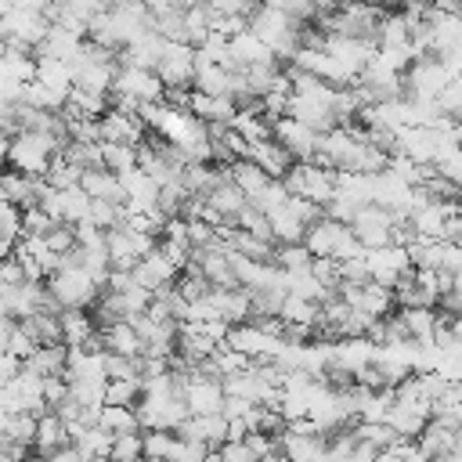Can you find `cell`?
<instances>
[{"mask_svg":"<svg viewBox=\"0 0 462 462\" xmlns=\"http://www.w3.org/2000/svg\"><path fill=\"white\" fill-rule=\"evenodd\" d=\"M47 462H83V455H79L72 444H65V448H58L54 455H47Z\"/></svg>","mask_w":462,"mask_h":462,"instance_id":"54","label":"cell"},{"mask_svg":"<svg viewBox=\"0 0 462 462\" xmlns=\"http://www.w3.org/2000/svg\"><path fill=\"white\" fill-rule=\"evenodd\" d=\"M365 267H368V282L393 289V285L411 271V260H408V249H401V245H383V249H368V253H365Z\"/></svg>","mask_w":462,"mask_h":462,"instance_id":"11","label":"cell"},{"mask_svg":"<svg viewBox=\"0 0 462 462\" xmlns=\"http://www.w3.org/2000/svg\"><path fill=\"white\" fill-rule=\"evenodd\" d=\"M119 213H123V206H112V202H90L83 224H90V227H97V231H112V227L119 224Z\"/></svg>","mask_w":462,"mask_h":462,"instance_id":"42","label":"cell"},{"mask_svg":"<svg viewBox=\"0 0 462 462\" xmlns=\"http://www.w3.org/2000/svg\"><path fill=\"white\" fill-rule=\"evenodd\" d=\"M47 292L54 296L58 310H90L101 296V289L79 271V267H65V271H54L47 278Z\"/></svg>","mask_w":462,"mask_h":462,"instance_id":"5","label":"cell"},{"mask_svg":"<svg viewBox=\"0 0 462 462\" xmlns=\"http://www.w3.org/2000/svg\"><path fill=\"white\" fill-rule=\"evenodd\" d=\"M0 235L22 238V209L11 206V202H4V199H0Z\"/></svg>","mask_w":462,"mask_h":462,"instance_id":"48","label":"cell"},{"mask_svg":"<svg viewBox=\"0 0 462 462\" xmlns=\"http://www.w3.org/2000/svg\"><path fill=\"white\" fill-rule=\"evenodd\" d=\"M206 455H209V448H206V444L177 437V440H173V451H170V458H166V462H206Z\"/></svg>","mask_w":462,"mask_h":462,"instance_id":"46","label":"cell"},{"mask_svg":"<svg viewBox=\"0 0 462 462\" xmlns=\"http://www.w3.org/2000/svg\"><path fill=\"white\" fill-rule=\"evenodd\" d=\"M278 321H282V325H310V328H318L321 310H318L314 303H307V300L285 296V303H282V310H278Z\"/></svg>","mask_w":462,"mask_h":462,"instance_id":"33","label":"cell"},{"mask_svg":"<svg viewBox=\"0 0 462 462\" xmlns=\"http://www.w3.org/2000/svg\"><path fill=\"white\" fill-rule=\"evenodd\" d=\"M437 108H440V116L444 119H462V76L458 79H451L440 94H437Z\"/></svg>","mask_w":462,"mask_h":462,"instance_id":"41","label":"cell"},{"mask_svg":"<svg viewBox=\"0 0 462 462\" xmlns=\"http://www.w3.org/2000/svg\"><path fill=\"white\" fill-rule=\"evenodd\" d=\"M65 444H69L65 422H61L54 411L36 415V440H32V455L47 458V455H54V451H58V448H65Z\"/></svg>","mask_w":462,"mask_h":462,"instance_id":"23","label":"cell"},{"mask_svg":"<svg viewBox=\"0 0 462 462\" xmlns=\"http://www.w3.org/2000/svg\"><path fill=\"white\" fill-rule=\"evenodd\" d=\"M79 188L87 191L90 202H112V206H123V202H126V195H123V188H119V177L108 173L105 166H97V170H83Z\"/></svg>","mask_w":462,"mask_h":462,"instance_id":"18","label":"cell"},{"mask_svg":"<svg viewBox=\"0 0 462 462\" xmlns=\"http://www.w3.org/2000/svg\"><path fill=\"white\" fill-rule=\"evenodd\" d=\"M0 285H25V271H22L18 256H11V260L0 263Z\"/></svg>","mask_w":462,"mask_h":462,"instance_id":"52","label":"cell"},{"mask_svg":"<svg viewBox=\"0 0 462 462\" xmlns=\"http://www.w3.org/2000/svg\"><path fill=\"white\" fill-rule=\"evenodd\" d=\"M206 206H209L224 224H231V227H235V217H238V209L245 206V195H242L231 180H224V184H217V188L206 195Z\"/></svg>","mask_w":462,"mask_h":462,"instance_id":"27","label":"cell"},{"mask_svg":"<svg viewBox=\"0 0 462 462\" xmlns=\"http://www.w3.org/2000/svg\"><path fill=\"white\" fill-rule=\"evenodd\" d=\"M101 166L108 173H126L137 166V148H126V144H101Z\"/></svg>","mask_w":462,"mask_h":462,"instance_id":"35","label":"cell"},{"mask_svg":"<svg viewBox=\"0 0 462 462\" xmlns=\"http://www.w3.org/2000/svg\"><path fill=\"white\" fill-rule=\"evenodd\" d=\"M0 437L18 448V451H32V440H36V415H7Z\"/></svg>","mask_w":462,"mask_h":462,"instance_id":"31","label":"cell"},{"mask_svg":"<svg viewBox=\"0 0 462 462\" xmlns=\"http://www.w3.org/2000/svg\"><path fill=\"white\" fill-rule=\"evenodd\" d=\"M97 336H101V346H105L108 354H119V357H144V343H141V336L134 332L130 321H116V325L101 328Z\"/></svg>","mask_w":462,"mask_h":462,"instance_id":"21","label":"cell"},{"mask_svg":"<svg viewBox=\"0 0 462 462\" xmlns=\"http://www.w3.org/2000/svg\"><path fill=\"white\" fill-rule=\"evenodd\" d=\"M209 40V11L206 4H188L184 7V43L191 51H199Z\"/></svg>","mask_w":462,"mask_h":462,"instance_id":"32","label":"cell"},{"mask_svg":"<svg viewBox=\"0 0 462 462\" xmlns=\"http://www.w3.org/2000/svg\"><path fill=\"white\" fill-rule=\"evenodd\" d=\"M141 458H144V440H141V433H123V437H112L108 462H141Z\"/></svg>","mask_w":462,"mask_h":462,"instance_id":"39","label":"cell"},{"mask_svg":"<svg viewBox=\"0 0 462 462\" xmlns=\"http://www.w3.org/2000/svg\"><path fill=\"white\" fill-rule=\"evenodd\" d=\"M108 94L134 97L137 105H159V101H162V83H159V76H155V72H148V69H130V65H119Z\"/></svg>","mask_w":462,"mask_h":462,"instance_id":"10","label":"cell"},{"mask_svg":"<svg viewBox=\"0 0 462 462\" xmlns=\"http://www.w3.org/2000/svg\"><path fill=\"white\" fill-rule=\"evenodd\" d=\"M36 83L54 90L58 97H69L72 90V72L65 61H51V58H36Z\"/></svg>","mask_w":462,"mask_h":462,"instance_id":"30","label":"cell"},{"mask_svg":"<svg viewBox=\"0 0 462 462\" xmlns=\"http://www.w3.org/2000/svg\"><path fill=\"white\" fill-rule=\"evenodd\" d=\"M217 451H220V458H224V462H256L242 440H224Z\"/></svg>","mask_w":462,"mask_h":462,"instance_id":"51","label":"cell"},{"mask_svg":"<svg viewBox=\"0 0 462 462\" xmlns=\"http://www.w3.org/2000/svg\"><path fill=\"white\" fill-rule=\"evenodd\" d=\"M141 141H144V123L137 116H123V112L108 108L97 119V144H126V148H137Z\"/></svg>","mask_w":462,"mask_h":462,"instance_id":"13","label":"cell"},{"mask_svg":"<svg viewBox=\"0 0 462 462\" xmlns=\"http://www.w3.org/2000/svg\"><path fill=\"white\" fill-rule=\"evenodd\" d=\"M54 227H58V220H54L47 209H40V206L22 209V238H43V235H51Z\"/></svg>","mask_w":462,"mask_h":462,"instance_id":"37","label":"cell"},{"mask_svg":"<svg viewBox=\"0 0 462 462\" xmlns=\"http://www.w3.org/2000/svg\"><path fill=\"white\" fill-rule=\"evenodd\" d=\"M184 404H188V415H220V408H224V386L217 379H206L199 372H188V379H184Z\"/></svg>","mask_w":462,"mask_h":462,"instance_id":"12","label":"cell"},{"mask_svg":"<svg viewBox=\"0 0 462 462\" xmlns=\"http://www.w3.org/2000/svg\"><path fill=\"white\" fill-rule=\"evenodd\" d=\"M310 274H314V282H318L321 289H328V292L339 289V263H336L332 256H318V260H310Z\"/></svg>","mask_w":462,"mask_h":462,"instance_id":"44","label":"cell"},{"mask_svg":"<svg viewBox=\"0 0 462 462\" xmlns=\"http://www.w3.org/2000/svg\"><path fill=\"white\" fill-rule=\"evenodd\" d=\"M105 404L137 408L141 404V379H108L105 383Z\"/></svg>","mask_w":462,"mask_h":462,"instance_id":"34","label":"cell"},{"mask_svg":"<svg viewBox=\"0 0 462 462\" xmlns=\"http://www.w3.org/2000/svg\"><path fill=\"white\" fill-rule=\"evenodd\" d=\"M393 227H397V220H393V213L383 209V206H361L357 217L350 220V231H354V238H357V245H361L365 253L390 245Z\"/></svg>","mask_w":462,"mask_h":462,"instance_id":"8","label":"cell"},{"mask_svg":"<svg viewBox=\"0 0 462 462\" xmlns=\"http://www.w3.org/2000/svg\"><path fill=\"white\" fill-rule=\"evenodd\" d=\"M300 22H292L278 4H256V11L249 14V32L282 61L289 65V58L300 51Z\"/></svg>","mask_w":462,"mask_h":462,"instance_id":"1","label":"cell"},{"mask_svg":"<svg viewBox=\"0 0 462 462\" xmlns=\"http://www.w3.org/2000/svg\"><path fill=\"white\" fill-rule=\"evenodd\" d=\"M155 76L162 90H191L195 83V51L188 43H162Z\"/></svg>","mask_w":462,"mask_h":462,"instance_id":"7","label":"cell"},{"mask_svg":"<svg viewBox=\"0 0 462 462\" xmlns=\"http://www.w3.org/2000/svg\"><path fill=\"white\" fill-rule=\"evenodd\" d=\"M65 357H69V346L65 343H54V346H36L29 361H22V372L25 375H36V379H51V375H65Z\"/></svg>","mask_w":462,"mask_h":462,"instance_id":"22","label":"cell"},{"mask_svg":"<svg viewBox=\"0 0 462 462\" xmlns=\"http://www.w3.org/2000/svg\"><path fill=\"white\" fill-rule=\"evenodd\" d=\"M242 444L249 448V455H253L256 462H263L267 455H274V451H278V440H274V437H267V433H249Z\"/></svg>","mask_w":462,"mask_h":462,"instance_id":"49","label":"cell"},{"mask_svg":"<svg viewBox=\"0 0 462 462\" xmlns=\"http://www.w3.org/2000/svg\"><path fill=\"white\" fill-rule=\"evenodd\" d=\"M271 141L274 144H282L285 152H289V159L292 162H310L314 155H318V144H321V134H314V130H307L303 123H296V119H278V123H271Z\"/></svg>","mask_w":462,"mask_h":462,"instance_id":"9","label":"cell"},{"mask_svg":"<svg viewBox=\"0 0 462 462\" xmlns=\"http://www.w3.org/2000/svg\"><path fill=\"white\" fill-rule=\"evenodd\" d=\"M61 148H65V141L51 137V134H14L11 148H7V170L40 180L51 170V162L61 155Z\"/></svg>","mask_w":462,"mask_h":462,"instance_id":"2","label":"cell"},{"mask_svg":"<svg viewBox=\"0 0 462 462\" xmlns=\"http://www.w3.org/2000/svg\"><path fill=\"white\" fill-rule=\"evenodd\" d=\"M141 440H144V462H162V458H170L177 433H166V430H148V433H141Z\"/></svg>","mask_w":462,"mask_h":462,"instance_id":"40","label":"cell"},{"mask_svg":"<svg viewBox=\"0 0 462 462\" xmlns=\"http://www.w3.org/2000/svg\"><path fill=\"white\" fill-rule=\"evenodd\" d=\"M220 346H231L249 361H278L282 350H285V339L271 336L267 328H260L253 321H245V325H231V332H227V339Z\"/></svg>","mask_w":462,"mask_h":462,"instance_id":"6","label":"cell"},{"mask_svg":"<svg viewBox=\"0 0 462 462\" xmlns=\"http://www.w3.org/2000/svg\"><path fill=\"white\" fill-rule=\"evenodd\" d=\"M40 180L36 177H25V173H14V170H0V199L11 202V206H18V209H29V206H36Z\"/></svg>","mask_w":462,"mask_h":462,"instance_id":"20","label":"cell"},{"mask_svg":"<svg viewBox=\"0 0 462 462\" xmlns=\"http://www.w3.org/2000/svg\"><path fill=\"white\" fill-rule=\"evenodd\" d=\"M249 430H245V419H227V440H245Z\"/></svg>","mask_w":462,"mask_h":462,"instance_id":"55","label":"cell"},{"mask_svg":"<svg viewBox=\"0 0 462 462\" xmlns=\"http://www.w3.org/2000/svg\"><path fill=\"white\" fill-rule=\"evenodd\" d=\"M263 462H289V458H285V455H282V451H274V455H267V458H263Z\"/></svg>","mask_w":462,"mask_h":462,"instance_id":"59","label":"cell"},{"mask_svg":"<svg viewBox=\"0 0 462 462\" xmlns=\"http://www.w3.org/2000/svg\"><path fill=\"white\" fill-rule=\"evenodd\" d=\"M11 332H14V321H0V354H7V343H11Z\"/></svg>","mask_w":462,"mask_h":462,"instance_id":"56","label":"cell"},{"mask_svg":"<svg viewBox=\"0 0 462 462\" xmlns=\"http://www.w3.org/2000/svg\"><path fill=\"white\" fill-rule=\"evenodd\" d=\"M7 148H11V137L0 134V170H4V162H7Z\"/></svg>","mask_w":462,"mask_h":462,"instance_id":"57","label":"cell"},{"mask_svg":"<svg viewBox=\"0 0 462 462\" xmlns=\"http://www.w3.org/2000/svg\"><path fill=\"white\" fill-rule=\"evenodd\" d=\"M282 184H285V191L292 199H307V202H314L321 209L336 199V173L332 170H321L314 162H292L289 173L282 177Z\"/></svg>","mask_w":462,"mask_h":462,"instance_id":"4","label":"cell"},{"mask_svg":"<svg viewBox=\"0 0 462 462\" xmlns=\"http://www.w3.org/2000/svg\"><path fill=\"white\" fill-rule=\"evenodd\" d=\"M206 462H224V458H220V451H217V448H213V451H209V455H206Z\"/></svg>","mask_w":462,"mask_h":462,"instance_id":"60","label":"cell"},{"mask_svg":"<svg viewBox=\"0 0 462 462\" xmlns=\"http://www.w3.org/2000/svg\"><path fill=\"white\" fill-rule=\"evenodd\" d=\"M134 274V285H141L144 292H159V289H166V285H173L177 282V267L159 253V245L144 256V260H137V267L130 271Z\"/></svg>","mask_w":462,"mask_h":462,"instance_id":"14","label":"cell"},{"mask_svg":"<svg viewBox=\"0 0 462 462\" xmlns=\"http://www.w3.org/2000/svg\"><path fill=\"white\" fill-rule=\"evenodd\" d=\"M375 462H401V458H397L393 451H379V455H375Z\"/></svg>","mask_w":462,"mask_h":462,"instance_id":"58","label":"cell"},{"mask_svg":"<svg viewBox=\"0 0 462 462\" xmlns=\"http://www.w3.org/2000/svg\"><path fill=\"white\" fill-rule=\"evenodd\" d=\"M285 199H289L285 184H282V180H271V184H267V188H263L256 199H249V206H253V209H260V213L267 217V213H274L278 206H285Z\"/></svg>","mask_w":462,"mask_h":462,"instance_id":"43","label":"cell"},{"mask_svg":"<svg viewBox=\"0 0 462 462\" xmlns=\"http://www.w3.org/2000/svg\"><path fill=\"white\" fill-rule=\"evenodd\" d=\"M65 397H69V383H65V375H51V379H43V408H47V411H54Z\"/></svg>","mask_w":462,"mask_h":462,"instance_id":"47","label":"cell"},{"mask_svg":"<svg viewBox=\"0 0 462 462\" xmlns=\"http://www.w3.org/2000/svg\"><path fill=\"white\" fill-rule=\"evenodd\" d=\"M227 180L245 195V202H249V199H256V195L271 184V177H267L253 159H235V162L227 166Z\"/></svg>","mask_w":462,"mask_h":462,"instance_id":"24","label":"cell"},{"mask_svg":"<svg viewBox=\"0 0 462 462\" xmlns=\"http://www.w3.org/2000/svg\"><path fill=\"white\" fill-rule=\"evenodd\" d=\"M231 130L253 148V144H260V141H271V123L263 119V112L260 108H238V116H235V123H231Z\"/></svg>","mask_w":462,"mask_h":462,"instance_id":"28","label":"cell"},{"mask_svg":"<svg viewBox=\"0 0 462 462\" xmlns=\"http://www.w3.org/2000/svg\"><path fill=\"white\" fill-rule=\"evenodd\" d=\"M271 263L282 267L285 274L307 271V267H310V253L303 249V242H296V245H274V260H271Z\"/></svg>","mask_w":462,"mask_h":462,"instance_id":"38","label":"cell"},{"mask_svg":"<svg viewBox=\"0 0 462 462\" xmlns=\"http://www.w3.org/2000/svg\"><path fill=\"white\" fill-rule=\"evenodd\" d=\"M32 350H36V343L22 332V325H14V332H11V343H7V354L14 357V361H29L32 357Z\"/></svg>","mask_w":462,"mask_h":462,"instance_id":"50","label":"cell"},{"mask_svg":"<svg viewBox=\"0 0 462 462\" xmlns=\"http://www.w3.org/2000/svg\"><path fill=\"white\" fill-rule=\"evenodd\" d=\"M79 177H83V170L79 166H72V162H65L61 155L51 162V170L43 173V180L54 188V191H69V188H79Z\"/></svg>","mask_w":462,"mask_h":462,"instance_id":"36","label":"cell"},{"mask_svg":"<svg viewBox=\"0 0 462 462\" xmlns=\"http://www.w3.org/2000/svg\"><path fill=\"white\" fill-rule=\"evenodd\" d=\"M137 361L141 357H119V354L105 350V379H141Z\"/></svg>","mask_w":462,"mask_h":462,"instance_id":"45","label":"cell"},{"mask_svg":"<svg viewBox=\"0 0 462 462\" xmlns=\"http://www.w3.org/2000/svg\"><path fill=\"white\" fill-rule=\"evenodd\" d=\"M58 325H61V343L69 350H83L97 336V325H94L90 310H61L58 314Z\"/></svg>","mask_w":462,"mask_h":462,"instance_id":"19","label":"cell"},{"mask_svg":"<svg viewBox=\"0 0 462 462\" xmlns=\"http://www.w3.org/2000/svg\"><path fill=\"white\" fill-rule=\"evenodd\" d=\"M249 159H253L271 180H282V177L289 173V166H292L289 152H285L282 144H274V141H260V144H253V148H249Z\"/></svg>","mask_w":462,"mask_h":462,"instance_id":"25","label":"cell"},{"mask_svg":"<svg viewBox=\"0 0 462 462\" xmlns=\"http://www.w3.org/2000/svg\"><path fill=\"white\" fill-rule=\"evenodd\" d=\"M97 430H105L108 437H123V433H141V422H137V411H134V408L101 404V411H97Z\"/></svg>","mask_w":462,"mask_h":462,"instance_id":"29","label":"cell"},{"mask_svg":"<svg viewBox=\"0 0 462 462\" xmlns=\"http://www.w3.org/2000/svg\"><path fill=\"white\" fill-rule=\"evenodd\" d=\"M426 422H430L426 411L408 408V404H397V401H393V408H390V415H386V426L393 430L397 440H415V437L426 430Z\"/></svg>","mask_w":462,"mask_h":462,"instance_id":"26","label":"cell"},{"mask_svg":"<svg viewBox=\"0 0 462 462\" xmlns=\"http://www.w3.org/2000/svg\"><path fill=\"white\" fill-rule=\"evenodd\" d=\"M253 404L249 401H242V397H224V408H220V415L224 419H245V411H249Z\"/></svg>","mask_w":462,"mask_h":462,"instance_id":"53","label":"cell"},{"mask_svg":"<svg viewBox=\"0 0 462 462\" xmlns=\"http://www.w3.org/2000/svg\"><path fill=\"white\" fill-rule=\"evenodd\" d=\"M188 116L199 119V123H206V126H209V123H224V126H231L235 116H238V108H235L231 97H213V94H199V90H191Z\"/></svg>","mask_w":462,"mask_h":462,"instance_id":"17","label":"cell"},{"mask_svg":"<svg viewBox=\"0 0 462 462\" xmlns=\"http://www.w3.org/2000/svg\"><path fill=\"white\" fill-rule=\"evenodd\" d=\"M206 300L213 303L217 318L227 321V325H245L253 318V303H249L245 289H209Z\"/></svg>","mask_w":462,"mask_h":462,"instance_id":"16","label":"cell"},{"mask_svg":"<svg viewBox=\"0 0 462 462\" xmlns=\"http://www.w3.org/2000/svg\"><path fill=\"white\" fill-rule=\"evenodd\" d=\"M278 451L289 462H325L328 455V437L325 433H282Z\"/></svg>","mask_w":462,"mask_h":462,"instance_id":"15","label":"cell"},{"mask_svg":"<svg viewBox=\"0 0 462 462\" xmlns=\"http://www.w3.org/2000/svg\"><path fill=\"white\" fill-rule=\"evenodd\" d=\"M303 249L310 253V260H318V256H332L336 263L354 260V256H365V249L357 245L354 231H350L346 224L328 220V217H321L318 224L307 227V235H303Z\"/></svg>","mask_w":462,"mask_h":462,"instance_id":"3","label":"cell"}]
</instances>
